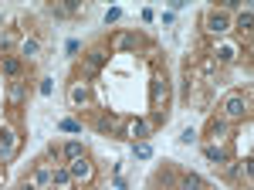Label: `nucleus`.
Wrapping results in <instances>:
<instances>
[{
    "instance_id": "1",
    "label": "nucleus",
    "mask_w": 254,
    "mask_h": 190,
    "mask_svg": "<svg viewBox=\"0 0 254 190\" xmlns=\"http://www.w3.org/2000/svg\"><path fill=\"white\" fill-rule=\"evenodd\" d=\"M51 170H55V167L41 163V167L31 173V180L24 184V190H48V187H51Z\"/></svg>"
},
{
    "instance_id": "2",
    "label": "nucleus",
    "mask_w": 254,
    "mask_h": 190,
    "mask_svg": "<svg viewBox=\"0 0 254 190\" xmlns=\"http://www.w3.org/2000/svg\"><path fill=\"white\" fill-rule=\"evenodd\" d=\"M17 153V132L14 129H0V163H10Z\"/></svg>"
},
{
    "instance_id": "3",
    "label": "nucleus",
    "mask_w": 254,
    "mask_h": 190,
    "mask_svg": "<svg viewBox=\"0 0 254 190\" xmlns=\"http://www.w3.org/2000/svg\"><path fill=\"white\" fill-rule=\"evenodd\" d=\"M68 170H71V180H81V184H88V180L95 177V167H92V163H88L85 156L71 160V167H68Z\"/></svg>"
},
{
    "instance_id": "4",
    "label": "nucleus",
    "mask_w": 254,
    "mask_h": 190,
    "mask_svg": "<svg viewBox=\"0 0 254 190\" xmlns=\"http://www.w3.org/2000/svg\"><path fill=\"white\" fill-rule=\"evenodd\" d=\"M224 116H227V119H244V116H248V102H244L241 95H227V102H224Z\"/></svg>"
},
{
    "instance_id": "5",
    "label": "nucleus",
    "mask_w": 254,
    "mask_h": 190,
    "mask_svg": "<svg viewBox=\"0 0 254 190\" xmlns=\"http://www.w3.org/2000/svg\"><path fill=\"white\" fill-rule=\"evenodd\" d=\"M207 31H210L214 38H224V34L231 31V21H227V14H210V17H207Z\"/></svg>"
},
{
    "instance_id": "6",
    "label": "nucleus",
    "mask_w": 254,
    "mask_h": 190,
    "mask_svg": "<svg viewBox=\"0 0 254 190\" xmlns=\"http://www.w3.org/2000/svg\"><path fill=\"white\" fill-rule=\"evenodd\" d=\"M71 170L68 167H58V170H51V187H58V190H71Z\"/></svg>"
},
{
    "instance_id": "7",
    "label": "nucleus",
    "mask_w": 254,
    "mask_h": 190,
    "mask_svg": "<svg viewBox=\"0 0 254 190\" xmlns=\"http://www.w3.org/2000/svg\"><path fill=\"white\" fill-rule=\"evenodd\" d=\"M163 102H166V82L163 78H153V106L159 109Z\"/></svg>"
},
{
    "instance_id": "8",
    "label": "nucleus",
    "mask_w": 254,
    "mask_h": 190,
    "mask_svg": "<svg viewBox=\"0 0 254 190\" xmlns=\"http://www.w3.org/2000/svg\"><path fill=\"white\" fill-rule=\"evenodd\" d=\"M126 136H132V139H146V136H149V123H142V119H136V123H129Z\"/></svg>"
},
{
    "instance_id": "9",
    "label": "nucleus",
    "mask_w": 254,
    "mask_h": 190,
    "mask_svg": "<svg viewBox=\"0 0 254 190\" xmlns=\"http://www.w3.org/2000/svg\"><path fill=\"white\" fill-rule=\"evenodd\" d=\"M78 156H85V149H81V143H78V139H71V143H64V160H78Z\"/></svg>"
},
{
    "instance_id": "10",
    "label": "nucleus",
    "mask_w": 254,
    "mask_h": 190,
    "mask_svg": "<svg viewBox=\"0 0 254 190\" xmlns=\"http://www.w3.org/2000/svg\"><path fill=\"white\" fill-rule=\"evenodd\" d=\"M180 190H203V180H200L196 173H187V177L180 180Z\"/></svg>"
},
{
    "instance_id": "11",
    "label": "nucleus",
    "mask_w": 254,
    "mask_h": 190,
    "mask_svg": "<svg viewBox=\"0 0 254 190\" xmlns=\"http://www.w3.org/2000/svg\"><path fill=\"white\" fill-rule=\"evenodd\" d=\"M71 102H75V106H85V102H88V88H85V85H71Z\"/></svg>"
},
{
    "instance_id": "12",
    "label": "nucleus",
    "mask_w": 254,
    "mask_h": 190,
    "mask_svg": "<svg viewBox=\"0 0 254 190\" xmlns=\"http://www.w3.org/2000/svg\"><path fill=\"white\" fill-rule=\"evenodd\" d=\"M132 44H136V38H132V34H119V38L112 41V48H116V51H126V48H132Z\"/></svg>"
},
{
    "instance_id": "13",
    "label": "nucleus",
    "mask_w": 254,
    "mask_h": 190,
    "mask_svg": "<svg viewBox=\"0 0 254 190\" xmlns=\"http://www.w3.org/2000/svg\"><path fill=\"white\" fill-rule=\"evenodd\" d=\"M85 62H88V71H95V68H102V62H105V51H92Z\"/></svg>"
},
{
    "instance_id": "14",
    "label": "nucleus",
    "mask_w": 254,
    "mask_h": 190,
    "mask_svg": "<svg viewBox=\"0 0 254 190\" xmlns=\"http://www.w3.org/2000/svg\"><path fill=\"white\" fill-rule=\"evenodd\" d=\"M10 102H14V106L24 102V82H14V85H10Z\"/></svg>"
},
{
    "instance_id": "15",
    "label": "nucleus",
    "mask_w": 254,
    "mask_h": 190,
    "mask_svg": "<svg viewBox=\"0 0 254 190\" xmlns=\"http://www.w3.org/2000/svg\"><path fill=\"white\" fill-rule=\"evenodd\" d=\"M203 156H207V160H217V163H224V160H227V153H224V149H217V146H207V149H203Z\"/></svg>"
},
{
    "instance_id": "16",
    "label": "nucleus",
    "mask_w": 254,
    "mask_h": 190,
    "mask_svg": "<svg viewBox=\"0 0 254 190\" xmlns=\"http://www.w3.org/2000/svg\"><path fill=\"white\" fill-rule=\"evenodd\" d=\"M132 149H136V156H139V160H149V156H153V146H149V143H136Z\"/></svg>"
},
{
    "instance_id": "17",
    "label": "nucleus",
    "mask_w": 254,
    "mask_h": 190,
    "mask_svg": "<svg viewBox=\"0 0 254 190\" xmlns=\"http://www.w3.org/2000/svg\"><path fill=\"white\" fill-rule=\"evenodd\" d=\"M251 21H254V14L244 7V10H241V17H237V27H241V31H248V27H251Z\"/></svg>"
},
{
    "instance_id": "18",
    "label": "nucleus",
    "mask_w": 254,
    "mask_h": 190,
    "mask_svg": "<svg viewBox=\"0 0 254 190\" xmlns=\"http://www.w3.org/2000/svg\"><path fill=\"white\" fill-rule=\"evenodd\" d=\"M217 55H220V58H224V62H231V58H234V55H237V51H234V48H231V44H220V48H217Z\"/></svg>"
},
{
    "instance_id": "19",
    "label": "nucleus",
    "mask_w": 254,
    "mask_h": 190,
    "mask_svg": "<svg viewBox=\"0 0 254 190\" xmlns=\"http://www.w3.org/2000/svg\"><path fill=\"white\" fill-rule=\"evenodd\" d=\"M58 126H61L64 132H81V126H78V123H75V119H61V123H58Z\"/></svg>"
},
{
    "instance_id": "20",
    "label": "nucleus",
    "mask_w": 254,
    "mask_h": 190,
    "mask_svg": "<svg viewBox=\"0 0 254 190\" xmlns=\"http://www.w3.org/2000/svg\"><path fill=\"white\" fill-rule=\"evenodd\" d=\"M24 55H27V58H34V55H38V41H34V38H31V41H24Z\"/></svg>"
},
{
    "instance_id": "21",
    "label": "nucleus",
    "mask_w": 254,
    "mask_h": 190,
    "mask_svg": "<svg viewBox=\"0 0 254 190\" xmlns=\"http://www.w3.org/2000/svg\"><path fill=\"white\" fill-rule=\"evenodd\" d=\"M17 68H20V64L14 62V58H7V62H3V71H7V75H17Z\"/></svg>"
},
{
    "instance_id": "22",
    "label": "nucleus",
    "mask_w": 254,
    "mask_h": 190,
    "mask_svg": "<svg viewBox=\"0 0 254 190\" xmlns=\"http://www.w3.org/2000/svg\"><path fill=\"white\" fill-rule=\"evenodd\" d=\"M119 17H122V10H119V7H112V10H109V14H105V21H109V24H116V21H119Z\"/></svg>"
},
{
    "instance_id": "23",
    "label": "nucleus",
    "mask_w": 254,
    "mask_h": 190,
    "mask_svg": "<svg viewBox=\"0 0 254 190\" xmlns=\"http://www.w3.org/2000/svg\"><path fill=\"white\" fill-rule=\"evenodd\" d=\"M180 139H183V143H193V139H196V132H193V129H183V136H180Z\"/></svg>"
},
{
    "instance_id": "24",
    "label": "nucleus",
    "mask_w": 254,
    "mask_h": 190,
    "mask_svg": "<svg viewBox=\"0 0 254 190\" xmlns=\"http://www.w3.org/2000/svg\"><path fill=\"white\" fill-rule=\"evenodd\" d=\"M203 190H214V187H203Z\"/></svg>"
}]
</instances>
